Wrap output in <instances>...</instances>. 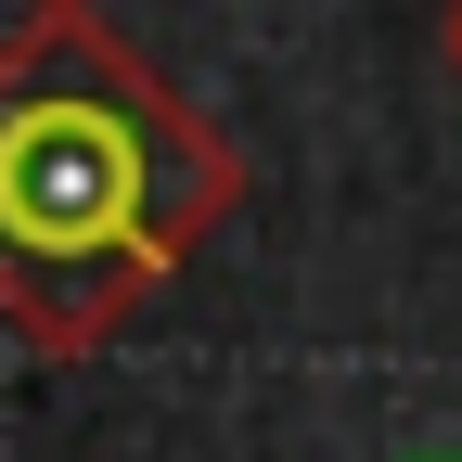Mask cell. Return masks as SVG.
<instances>
[{
    "mask_svg": "<svg viewBox=\"0 0 462 462\" xmlns=\"http://www.w3.org/2000/svg\"><path fill=\"white\" fill-rule=\"evenodd\" d=\"M437 51H449V78H462V14H449V26H437Z\"/></svg>",
    "mask_w": 462,
    "mask_h": 462,
    "instance_id": "2",
    "label": "cell"
},
{
    "mask_svg": "<svg viewBox=\"0 0 462 462\" xmlns=\"http://www.w3.org/2000/svg\"><path fill=\"white\" fill-rule=\"evenodd\" d=\"M231 193V142L103 14L51 0L0 39V321L26 346H103Z\"/></svg>",
    "mask_w": 462,
    "mask_h": 462,
    "instance_id": "1",
    "label": "cell"
},
{
    "mask_svg": "<svg viewBox=\"0 0 462 462\" xmlns=\"http://www.w3.org/2000/svg\"><path fill=\"white\" fill-rule=\"evenodd\" d=\"M424 462H462V449H424Z\"/></svg>",
    "mask_w": 462,
    "mask_h": 462,
    "instance_id": "3",
    "label": "cell"
}]
</instances>
